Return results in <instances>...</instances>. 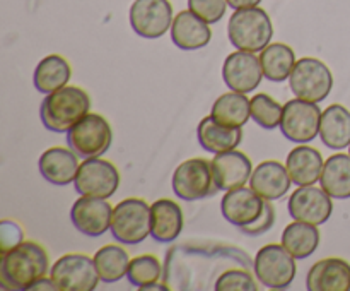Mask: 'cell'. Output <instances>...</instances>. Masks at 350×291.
Here are the masks:
<instances>
[{"mask_svg": "<svg viewBox=\"0 0 350 291\" xmlns=\"http://www.w3.org/2000/svg\"><path fill=\"white\" fill-rule=\"evenodd\" d=\"M282 245L289 253H293L296 259H308L317 252L320 245V231L317 225L310 223L294 221L287 225L282 231Z\"/></svg>", "mask_w": 350, "mask_h": 291, "instance_id": "cell-29", "label": "cell"}, {"mask_svg": "<svg viewBox=\"0 0 350 291\" xmlns=\"http://www.w3.org/2000/svg\"><path fill=\"white\" fill-rule=\"evenodd\" d=\"M250 110H252V118L255 120L256 125H260L265 130H273L280 127L284 115V106L279 101L269 94H255L250 103Z\"/></svg>", "mask_w": 350, "mask_h": 291, "instance_id": "cell-33", "label": "cell"}, {"mask_svg": "<svg viewBox=\"0 0 350 291\" xmlns=\"http://www.w3.org/2000/svg\"><path fill=\"white\" fill-rule=\"evenodd\" d=\"M217 291H256V284L253 277L246 270L229 269L219 276L215 281Z\"/></svg>", "mask_w": 350, "mask_h": 291, "instance_id": "cell-34", "label": "cell"}, {"mask_svg": "<svg viewBox=\"0 0 350 291\" xmlns=\"http://www.w3.org/2000/svg\"><path fill=\"white\" fill-rule=\"evenodd\" d=\"M79 166V156L70 147H50L38 161L41 177L57 187H65L75 181Z\"/></svg>", "mask_w": 350, "mask_h": 291, "instance_id": "cell-19", "label": "cell"}, {"mask_svg": "<svg viewBox=\"0 0 350 291\" xmlns=\"http://www.w3.org/2000/svg\"><path fill=\"white\" fill-rule=\"evenodd\" d=\"M212 173L219 190H232V188L245 187L253 173L252 160L241 151H226L215 154L211 161Z\"/></svg>", "mask_w": 350, "mask_h": 291, "instance_id": "cell-17", "label": "cell"}, {"mask_svg": "<svg viewBox=\"0 0 350 291\" xmlns=\"http://www.w3.org/2000/svg\"><path fill=\"white\" fill-rule=\"evenodd\" d=\"M228 34L236 50L256 53L269 47L272 41L273 24L269 14L258 5L238 9L229 19Z\"/></svg>", "mask_w": 350, "mask_h": 291, "instance_id": "cell-3", "label": "cell"}, {"mask_svg": "<svg viewBox=\"0 0 350 291\" xmlns=\"http://www.w3.org/2000/svg\"><path fill=\"white\" fill-rule=\"evenodd\" d=\"M260 2H262V0H228L229 5L236 10L248 9V7H256V5H260Z\"/></svg>", "mask_w": 350, "mask_h": 291, "instance_id": "cell-39", "label": "cell"}, {"mask_svg": "<svg viewBox=\"0 0 350 291\" xmlns=\"http://www.w3.org/2000/svg\"><path fill=\"white\" fill-rule=\"evenodd\" d=\"M50 269L46 250L34 242H21L2 253L0 286L9 291L29 290Z\"/></svg>", "mask_w": 350, "mask_h": 291, "instance_id": "cell-1", "label": "cell"}, {"mask_svg": "<svg viewBox=\"0 0 350 291\" xmlns=\"http://www.w3.org/2000/svg\"><path fill=\"white\" fill-rule=\"evenodd\" d=\"M228 0H188V9L207 24H215L224 17Z\"/></svg>", "mask_w": 350, "mask_h": 291, "instance_id": "cell-35", "label": "cell"}, {"mask_svg": "<svg viewBox=\"0 0 350 291\" xmlns=\"http://www.w3.org/2000/svg\"><path fill=\"white\" fill-rule=\"evenodd\" d=\"M287 207H289V214L294 221L320 226L330 219L332 212H334V202L321 187L304 185L293 192Z\"/></svg>", "mask_w": 350, "mask_h": 291, "instance_id": "cell-13", "label": "cell"}, {"mask_svg": "<svg viewBox=\"0 0 350 291\" xmlns=\"http://www.w3.org/2000/svg\"><path fill=\"white\" fill-rule=\"evenodd\" d=\"M310 291H350V264L330 257L311 266L306 276Z\"/></svg>", "mask_w": 350, "mask_h": 291, "instance_id": "cell-18", "label": "cell"}, {"mask_svg": "<svg viewBox=\"0 0 350 291\" xmlns=\"http://www.w3.org/2000/svg\"><path fill=\"white\" fill-rule=\"evenodd\" d=\"M21 242H23V229L19 228L17 223L7 221V219L0 223V250L2 253Z\"/></svg>", "mask_w": 350, "mask_h": 291, "instance_id": "cell-37", "label": "cell"}, {"mask_svg": "<svg viewBox=\"0 0 350 291\" xmlns=\"http://www.w3.org/2000/svg\"><path fill=\"white\" fill-rule=\"evenodd\" d=\"M291 91L304 101L320 103L328 98L334 88V74L327 64L313 57L296 62L289 77Z\"/></svg>", "mask_w": 350, "mask_h": 291, "instance_id": "cell-5", "label": "cell"}, {"mask_svg": "<svg viewBox=\"0 0 350 291\" xmlns=\"http://www.w3.org/2000/svg\"><path fill=\"white\" fill-rule=\"evenodd\" d=\"M273 225H275V209H273V205L270 204V201H265L263 212L260 214V218L256 219L255 223H252V225L241 226L239 231L245 233V235L248 236H258L269 231Z\"/></svg>", "mask_w": 350, "mask_h": 291, "instance_id": "cell-36", "label": "cell"}, {"mask_svg": "<svg viewBox=\"0 0 350 291\" xmlns=\"http://www.w3.org/2000/svg\"><path fill=\"white\" fill-rule=\"evenodd\" d=\"M183 229V211L178 202L159 199L150 205V236L159 243H171Z\"/></svg>", "mask_w": 350, "mask_h": 291, "instance_id": "cell-22", "label": "cell"}, {"mask_svg": "<svg viewBox=\"0 0 350 291\" xmlns=\"http://www.w3.org/2000/svg\"><path fill=\"white\" fill-rule=\"evenodd\" d=\"M263 77L265 75L262 62L252 51L238 50L226 57L222 65V79L231 91L248 94L258 88Z\"/></svg>", "mask_w": 350, "mask_h": 291, "instance_id": "cell-14", "label": "cell"}, {"mask_svg": "<svg viewBox=\"0 0 350 291\" xmlns=\"http://www.w3.org/2000/svg\"><path fill=\"white\" fill-rule=\"evenodd\" d=\"M70 77V64L60 55H48L34 68L33 82L38 91L50 94V92L65 88Z\"/></svg>", "mask_w": 350, "mask_h": 291, "instance_id": "cell-27", "label": "cell"}, {"mask_svg": "<svg viewBox=\"0 0 350 291\" xmlns=\"http://www.w3.org/2000/svg\"><path fill=\"white\" fill-rule=\"evenodd\" d=\"M113 209L106 199L81 195L70 209V221L85 236H101L111 228Z\"/></svg>", "mask_w": 350, "mask_h": 291, "instance_id": "cell-15", "label": "cell"}, {"mask_svg": "<svg viewBox=\"0 0 350 291\" xmlns=\"http://www.w3.org/2000/svg\"><path fill=\"white\" fill-rule=\"evenodd\" d=\"M171 185L176 197L187 202L212 197L219 190L212 173V164L204 157H191L178 164Z\"/></svg>", "mask_w": 350, "mask_h": 291, "instance_id": "cell-7", "label": "cell"}, {"mask_svg": "<svg viewBox=\"0 0 350 291\" xmlns=\"http://www.w3.org/2000/svg\"><path fill=\"white\" fill-rule=\"evenodd\" d=\"M40 290H48V291H58L57 290V284L53 283V279L51 277H40L38 281H34L33 284L29 286V290L27 291H40Z\"/></svg>", "mask_w": 350, "mask_h": 291, "instance_id": "cell-38", "label": "cell"}, {"mask_svg": "<svg viewBox=\"0 0 350 291\" xmlns=\"http://www.w3.org/2000/svg\"><path fill=\"white\" fill-rule=\"evenodd\" d=\"M296 257L280 245H265L255 257V274L263 286L270 290H284L296 277Z\"/></svg>", "mask_w": 350, "mask_h": 291, "instance_id": "cell-8", "label": "cell"}, {"mask_svg": "<svg viewBox=\"0 0 350 291\" xmlns=\"http://www.w3.org/2000/svg\"><path fill=\"white\" fill-rule=\"evenodd\" d=\"M291 184L293 180H291L286 164L273 160L260 163L250 178V187L265 201H277L284 197L291 188Z\"/></svg>", "mask_w": 350, "mask_h": 291, "instance_id": "cell-21", "label": "cell"}, {"mask_svg": "<svg viewBox=\"0 0 350 291\" xmlns=\"http://www.w3.org/2000/svg\"><path fill=\"white\" fill-rule=\"evenodd\" d=\"M320 137L330 149L340 151L350 146V112L345 106L335 103L321 113Z\"/></svg>", "mask_w": 350, "mask_h": 291, "instance_id": "cell-25", "label": "cell"}, {"mask_svg": "<svg viewBox=\"0 0 350 291\" xmlns=\"http://www.w3.org/2000/svg\"><path fill=\"white\" fill-rule=\"evenodd\" d=\"M263 75L272 82H284L291 77L294 65H296V55L294 50L286 43H270L260 53Z\"/></svg>", "mask_w": 350, "mask_h": 291, "instance_id": "cell-30", "label": "cell"}, {"mask_svg": "<svg viewBox=\"0 0 350 291\" xmlns=\"http://www.w3.org/2000/svg\"><path fill=\"white\" fill-rule=\"evenodd\" d=\"M265 199L260 197L252 187H238L226 192L221 201V212L232 226L252 225L263 212Z\"/></svg>", "mask_w": 350, "mask_h": 291, "instance_id": "cell-16", "label": "cell"}, {"mask_svg": "<svg viewBox=\"0 0 350 291\" xmlns=\"http://www.w3.org/2000/svg\"><path fill=\"white\" fill-rule=\"evenodd\" d=\"M197 137L200 146L212 154L232 151L241 144L243 130L239 127L221 125L212 118V115L200 120L197 129Z\"/></svg>", "mask_w": 350, "mask_h": 291, "instance_id": "cell-24", "label": "cell"}, {"mask_svg": "<svg viewBox=\"0 0 350 291\" xmlns=\"http://www.w3.org/2000/svg\"><path fill=\"white\" fill-rule=\"evenodd\" d=\"M75 190L85 197L109 199L120 187L116 166L101 157H88L81 163L75 177Z\"/></svg>", "mask_w": 350, "mask_h": 291, "instance_id": "cell-11", "label": "cell"}, {"mask_svg": "<svg viewBox=\"0 0 350 291\" xmlns=\"http://www.w3.org/2000/svg\"><path fill=\"white\" fill-rule=\"evenodd\" d=\"M323 156L318 149L311 146H296L286 160V168L294 185L304 187V185H314L320 181L321 171H323Z\"/></svg>", "mask_w": 350, "mask_h": 291, "instance_id": "cell-23", "label": "cell"}, {"mask_svg": "<svg viewBox=\"0 0 350 291\" xmlns=\"http://www.w3.org/2000/svg\"><path fill=\"white\" fill-rule=\"evenodd\" d=\"M170 31L173 43L183 51L200 50L207 47L212 40V31L208 24L190 9L181 10L178 16H174Z\"/></svg>", "mask_w": 350, "mask_h": 291, "instance_id": "cell-20", "label": "cell"}, {"mask_svg": "<svg viewBox=\"0 0 350 291\" xmlns=\"http://www.w3.org/2000/svg\"><path fill=\"white\" fill-rule=\"evenodd\" d=\"M50 277L58 291H92L101 281L94 259L82 253L62 255L50 269Z\"/></svg>", "mask_w": 350, "mask_h": 291, "instance_id": "cell-9", "label": "cell"}, {"mask_svg": "<svg viewBox=\"0 0 350 291\" xmlns=\"http://www.w3.org/2000/svg\"><path fill=\"white\" fill-rule=\"evenodd\" d=\"M250 103H252V99L246 98L245 92H226V94H221L215 99L214 105H212L211 115L221 125L239 127L241 129L252 118Z\"/></svg>", "mask_w": 350, "mask_h": 291, "instance_id": "cell-28", "label": "cell"}, {"mask_svg": "<svg viewBox=\"0 0 350 291\" xmlns=\"http://www.w3.org/2000/svg\"><path fill=\"white\" fill-rule=\"evenodd\" d=\"M129 19L137 36L157 40L171 29L173 7L167 0H135L130 7Z\"/></svg>", "mask_w": 350, "mask_h": 291, "instance_id": "cell-12", "label": "cell"}, {"mask_svg": "<svg viewBox=\"0 0 350 291\" xmlns=\"http://www.w3.org/2000/svg\"><path fill=\"white\" fill-rule=\"evenodd\" d=\"M94 264L98 269L99 279L103 283H118L126 276L130 266V257L122 246L105 245L94 253Z\"/></svg>", "mask_w": 350, "mask_h": 291, "instance_id": "cell-31", "label": "cell"}, {"mask_svg": "<svg viewBox=\"0 0 350 291\" xmlns=\"http://www.w3.org/2000/svg\"><path fill=\"white\" fill-rule=\"evenodd\" d=\"M113 142L111 125L105 116L88 113L67 132V144L79 157H101Z\"/></svg>", "mask_w": 350, "mask_h": 291, "instance_id": "cell-6", "label": "cell"}, {"mask_svg": "<svg viewBox=\"0 0 350 291\" xmlns=\"http://www.w3.org/2000/svg\"><path fill=\"white\" fill-rule=\"evenodd\" d=\"M91 108V98L77 86H65L50 92L41 101L40 116L50 132L67 134L77 122H81Z\"/></svg>", "mask_w": 350, "mask_h": 291, "instance_id": "cell-2", "label": "cell"}, {"mask_svg": "<svg viewBox=\"0 0 350 291\" xmlns=\"http://www.w3.org/2000/svg\"><path fill=\"white\" fill-rule=\"evenodd\" d=\"M161 273H163V267H161L159 259L156 255H150V253H144V255L130 260L126 277H129L132 286L146 290L147 286L159 281Z\"/></svg>", "mask_w": 350, "mask_h": 291, "instance_id": "cell-32", "label": "cell"}, {"mask_svg": "<svg viewBox=\"0 0 350 291\" xmlns=\"http://www.w3.org/2000/svg\"><path fill=\"white\" fill-rule=\"evenodd\" d=\"M321 110L318 103L304 101L296 98L284 105L280 132L287 140L296 144L311 142L317 136H320Z\"/></svg>", "mask_w": 350, "mask_h": 291, "instance_id": "cell-10", "label": "cell"}, {"mask_svg": "<svg viewBox=\"0 0 350 291\" xmlns=\"http://www.w3.org/2000/svg\"><path fill=\"white\" fill-rule=\"evenodd\" d=\"M123 245H139L150 235V205L137 197H129L115 205L109 228Z\"/></svg>", "mask_w": 350, "mask_h": 291, "instance_id": "cell-4", "label": "cell"}, {"mask_svg": "<svg viewBox=\"0 0 350 291\" xmlns=\"http://www.w3.org/2000/svg\"><path fill=\"white\" fill-rule=\"evenodd\" d=\"M349 154H350V146H349Z\"/></svg>", "mask_w": 350, "mask_h": 291, "instance_id": "cell-40", "label": "cell"}, {"mask_svg": "<svg viewBox=\"0 0 350 291\" xmlns=\"http://www.w3.org/2000/svg\"><path fill=\"white\" fill-rule=\"evenodd\" d=\"M320 187L332 199H350V154H334L325 161Z\"/></svg>", "mask_w": 350, "mask_h": 291, "instance_id": "cell-26", "label": "cell"}]
</instances>
